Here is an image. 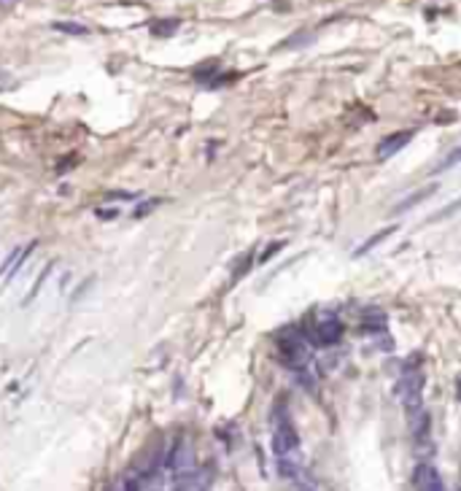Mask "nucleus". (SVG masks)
I'll return each mask as SVG.
<instances>
[{
	"label": "nucleus",
	"mask_w": 461,
	"mask_h": 491,
	"mask_svg": "<svg viewBox=\"0 0 461 491\" xmlns=\"http://www.w3.org/2000/svg\"><path fill=\"white\" fill-rule=\"evenodd\" d=\"M421 391H424V373H421V356H413V359L405 362L402 375L397 381V397L399 402L405 405L407 419L418 416L424 410V402H421Z\"/></svg>",
	"instance_id": "obj_1"
},
{
	"label": "nucleus",
	"mask_w": 461,
	"mask_h": 491,
	"mask_svg": "<svg viewBox=\"0 0 461 491\" xmlns=\"http://www.w3.org/2000/svg\"><path fill=\"white\" fill-rule=\"evenodd\" d=\"M278 354H280V359H283L286 367H291L294 373L305 370L307 362H310V354H307V346H305L302 335L294 332V329H280V335H278Z\"/></svg>",
	"instance_id": "obj_2"
},
{
	"label": "nucleus",
	"mask_w": 461,
	"mask_h": 491,
	"mask_svg": "<svg viewBox=\"0 0 461 491\" xmlns=\"http://www.w3.org/2000/svg\"><path fill=\"white\" fill-rule=\"evenodd\" d=\"M165 467H170L173 473L195 467V448L189 446V440H176L173 443V448L168 451V456H165Z\"/></svg>",
	"instance_id": "obj_3"
},
{
	"label": "nucleus",
	"mask_w": 461,
	"mask_h": 491,
	"mask_svg": "<svg viewBox=\"0 0 461 491\" xmlns=\"http://www.w3.org/2000/svg\"><path fill=\"white\" fill-rule=\"evenodd\" d=\"M173 491H205L208 489V475L200 470L189 467V470H178L173 473Z\"/></svg>",
	"instance_id": "obj_4"
},
{
	"label": "nucleus",
	"mask_w": 461,
	"mask_h": 491,
	"mask_svg": "<svg viewBox=\"0 0 461 491\" xmlns=\"http://www.w3.org/2000/svg\"><path fill=\"white\" fill-rule=\"evenodd\" d=\"M413 486H416V491H445V483H443V478H440L437 467L429 464V462H421L416 467Z\"/></svg>",
	"instance_id": "obj_5"
},
{
	"label": "nucleus",
	"mask_w": 461,
	"mask_h": 491,
	"mask_svg": "<svg viewBox=\"0 0 461 491\" xmlns=\"http://www.w3.org/2000/svg\"><path fill=\"white\" fill-rule=\"evenodd\" d=\"M340 337H343V324L337 318H324L313 332V343L316 346H335Z\"/></svg>",
	"instance_id": "obj_6"
},
{
	"label": "nucleus",
	"mask_w": 461,
	"mask_h": 491,
	"mask_svg": "<svg viewBox=\"0 0 461 491\" xmlns=\"http://www.w3.org/2000/svg\"><path fill=\"white\" fill-rule=\"evenodd\" d=\"M410 138H413V130H402V132H394V135L383 138V141L378 143V149H375L378 159H389V157H394L399 149H405V146L410 143Z\"/></svg>",
	"instance_id": "obj_7"
},
{
	"label": "nucleus",
	"mask_w": 461,
	"mask_h": 491,
	"mask_svg": "<svg viewBox=\"0 0 461 491\" xmlns=\"http://www.w3.org/2000/svg\"><path fill=\"white\" fill-rule=\"evenodd\" d=\"M35 246H38V241H30L27 246H24V248L22 251H19V256H16V259H14V264H11V270H8V273H5V286H8V283L11 281H14V278L19 275V273H22V267H24V262H27V256L32 254V251H35Z\"/></svg>",
	"instance_id": "obj_8"
},
{
	"label": "nucleus",
	"mask_w": 461,
	"mask_h": 491,
	"mask_svg": "<svg viewBox=\"0 0 461 491\" xmlns=\"http://www.w3.org/2000/svg\"><path fill=\"white\" fill-rule=\"evenodd\" d=\"M51 273H54V262H49V264H46V267H43V273L41 275H38L35 278V281H32V289L27 291V297H24V300H22V305H30L32 300H35V297L38 294H41V289H43V283H46V278H49Z\"/></svg>",
	"instance_id": "obj_9"
},
{
	"label": "nucleus",
	"mask_w": 461,
	"mask_h": 491,
	"mask_svg": "<svg viewBox=\"0 0 461 491\" xmlns=\"http://www.w3.org/2000/svg\"><path fill=\"white\" fill-rule=\"evenodd\" d=\"M178 24H181L178 19H157V22H151V32L157 38H168L178 30Z\"/></svg>",
	"instance_id": "obj_10"
},
{
	"label": "nucleus",
	"mask_w": 461,
	"mask_h": 491,
	"mask_svg": "<svg viewBox=\"0 0 461 491\" xmlns=\"http://www.w3.org/2000/svg\"><path fill=\"white\" fill-rule=\"evenodd\" d=\"M51 27L57 32H65V35H86V32H89L86 24H78V22H54Z\"/></svg>",
	"instance_id": "obj_11"
},
{
	"label": "nucleus",
	"mask_w": 461,
	"mask_h": 491,
	"mask_svg": "<svg viewBox=\"0 0 461 491\" xmlns=\"http://www.w3.org/2000/svg\"><path fill=\"white\" fill-rule=\"evenodd\" d=\"M434 189H437V187H434V184H432V187H426V189L416 192V195H410V197H407V200H405L402 205H399V208H394V211H397V214H399V211H407V208H413V205H416L418 200H426V197H429V195H432Z\"/></svg>",
	"instance_id": "obj_12"
},
{
	"label": "nucleus",
	"mask_w": 461,
	"mask_h": 491,
	"mask_svg": "<svg viewBox=\"0 0 461 491\" xmlns=\"http://www.w3.org/2000/svg\"><path fill=\"white\" fill-rule=\"evenodd\" d=\"M391 232H394V227H386L383 232H378V235H372V238H370V241H367V243L362 246V248H359V251H356V256H362V254H367V251H370V248H375V246H378L380 241H386V238H389V235H391Z\"/></svg>",
	"instance_id": "obj_13"
},
{
	"label": "nucleus",
	"mask_w": 461,
	"mask_h": 491,
	"mask_svg": "<svg viewBox=\"0 0 461 491\" xmlns=\"http://www.w3.org/2000/svg\"><path fill=\"white\" fill-rule=\"evenodd\" d=\"M459 162H461V146H459V149H453L451 154L445 157V162H443V165H437V170H434V173H443V170H451V168H456Z\"/></svg>",
	"instance_id": "obj_14"
},
{
	"label": "nucleus",
	"mask_w": 461,
	"mask_h": 491,
	"mask_svg": "<svg viewBox=\"0 0 461 491\" xmlns=\"http://www.w3.org/2000/svg\"><path fill=\"white\" fill-rule=\"evenodd\" d=\"M251 262H253V256H251V254H245L243 259H240V262L235 264V270H232V281H240V278L248 273V270H251Z\"/></svg>",
	"instance_id": "obj_15"
},
{
	"label": "nucleus",
	"mask_w": 461,
	"mask_h": 491,
	"mask_svg": "<svg viewBox=\"0 0 461 491\" xmlns=\"http://www.w3.org/2000/svg\"><path fill=\"white\" fill-rule=\"evenodd\" d=\"M159 203H162V200H146L143 205H138V208H135V216H138V219H140V216H146L149 211H154V208H157Z\"/></svg>",
	"instance_id": "obj_16"
},
{
	"label": "nucleus",
	"mask_w": 461,
	"mask_h": 491,
	"mask_svg": "<svg viewBox=\"0 0 461 491\" xmlns=\"http://www.w3.org/2000/svg\"><path fill=\"white\" fill-rule=\"evenodd\" d=\"M138 192H108V200H135Z\"/></svg>",
	"instance_id": "obj_17"
},
{
	"label": "nucleus",
	"mask_w": 461,
	"mask_h": 491,
	"mask_svg": "<svg viewBox=\"0 0 461 491\" xmlns=\"http://www.w3.org/2000/svg\"><path fill=\"white\" fill-rule=\"evenodd\" d=\"M280 246H283V243H272V246H270V248H267V251H264V254H262V262H264V259H270V256H272V254H275V251L280 248Z\"/></svg>",
	"instance_id": "obj_18"
},
{
	"label": "nucleus",
	"mask_w": 461,
	"mask_h": 491,
	"mask_svg": "<svg viewBox=\"0 0 461 491\" xmlns=\"http://www.w3.org/2000/svg\"><path fill=\"white\" fill-rule=\"evenodd\" d=\"M97 216H100V219H113V216H116V211H103V208H100Z\"/></svg>",
	"instance_id": "obj_19"
},
{
	"label": "nucleus",
	"mask_w": 461,
	"mask_h": 491,
	"mask_svg": "<svg viewBox=\"0 0 461 491\" xmlns=\"http://www.w3.org/2000/svg\"><path fill=\"white\" fill-rule=\"evenodd\" d=\"M14 3H16V0H0V8H11Z\"/></svg>",
	"instance_id": "obj_20"
}]
</instances>
